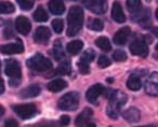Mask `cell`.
<instances>
[{
    "label": "cell",
    "instance_id": "1",
    "mask_svg": "<svg viewBox=\"0 0 158 127\" xmlns=\"http://www.w3.org/2000/svg\"><path fill=\"white\" fill-rule=\"evenodd\" d=\"M67 36L74 37L80 31L84 23V11L80 7L75 6L69 10L67 15Z\"/></svg>",
    "mask_w": 158,
    "mask_h": 127
},
{
    "label": "cell",
    "instance_id": "2",
    "mask_svg": "<svg viewBox=\"0 0 158 127\" xmlns=\"http://www.w3.org/2000/svg\"><path fill=\"white\" fill-rule=\"evenodd\" d=\"M127 95L125 94L121 90H114L112 93L110 97V101H108V105H107V108H106V113L107 115L110 116V118H117L121 111V108L123 106L126 105L127 102Z\"/></svg>",
    "mask_w": 158,
    "mask_h": 127
},
{
    "label": "cell",
    "instance_id": "3",
    "mask_svg": "<svg viewBox=\"0 0 158 127\" xmlns=\"http://www.w3.org/2000/svg\"><path fill=\"white\" fill-rule=\"evenodd\" d=\"M5 72L8 77H10V85L11 86H18L21 82V65L15 59H7L6 60V67Z\"/></svg>",
    "mask_w": 158,
    "mask_h": 127
},
{
    "label": "cell",
    "instance_id": "4",
    "mask_svg": "<svg viewBox=\"0 0 158 127\" xmlns=\"http://www.w3.org/2000/svg\"><path fill=\"white\" fill-rule=\"evenodd\" d=\"M27 66L34 71H38V72H42V71H47L52 67V63L49 58L44 57L42 54L38 53V54L34 55L33 57L26 61Z\"/></svg>",
    "mask_w": 158,
    "mask_h": 127
},
{
    "label": "cell",
    "instance_id": "5",
    "mask_svg": "<svg viewBox=\"0 0 158 127\" xmlns=\"http://www.w3.org/2000/svg\"><path fill=\"white\" fill-rule=\"evenodd\" d=\"M80 96L77 92H70L61 97L59 100V108L64 111H75L78 108Z\"/></svg>",
    "mask_w": 158,
    "mask_h": 127
},
{
    "label": "cell",
    "instance_id": "6",
    "mask_svg": "<svg viewBox=\"0 0 158 127\" xmlns=\"http://www.w3.org/2000/svg\"><path fill=\"white\" fill-rule=\"evenodd\" d=\"M13 111L23 120L31 118L37 113V108L34 103H23V105H16L13 107Z\"/></svg>",
    "mask_w": 158,
    "mask_h": 127
},
{
    "label": "cell",
    "instance_id": "7",
    "mask_svg": "<svg viewBox=\"0 0 158 127\" xmlns=\"http://www.w3.org/2000/svg\"><path fill=\"white\" fill-rule=\"evenodd\" d=\"M145 93L149 96H158V72H152L145 81Z\"/></svg>",
    "mask_w": 158,
    "mask_h": 127
},
{
    "label": "cell",
    "instance_id": "8",
    "mask_svg": "<svg viewBox=\"0 0 158 127\" xmlns=\"http://www.w3.org/2000/svg\"><path fill=\"white\" fill-rule=\"evenodd\" d=\"M130 52L133 55L140 57H146L148 54V48L147 43L142 39H135L130 44Z\"/></svg>",
    "mask_w": 158,
    "mask_h": 127
},
{
    "label": "cell",
    "instance_id": "9",
    "mask_svg": "<svg viewBox=\"0 0 158 127\" xmlns=\"http://www.w3.org/2000/svg\"><path fill=\"white\" fill-rule=\"evenodd\" d=\"M105 93V88L102 84H94L91 87H89V90L86 93V98L89 102L93 103V105H97L98 99L101 96L102 94Z\"/></svg>",
    "mask_w": 158,
    "mask_h": 127
},
{
    "label": "cell",
    "instance_id": "10",
    "mask_svg": "<svg viewBox=\"0 0 158 127\" xmlns=\"http://www.w3.org/2000/svg\"><path fill=\"white\" fill-rule=\"evenodd\" d=\"M0 52L6 55H12V54H20L24 52V45L23 42L18 40L13 43H8L5 45L0 46Z\"/></svg>",
    "mask_w": 158,
    "mask_h": 127
},
{
    "label": "cell",
    "instance_id": "11",
    "mask_svg": "<svg viewBox=\"0 0 158 127\" xmlns=\"http://www.w3.org/2000/svg\"><path fill=\"white\" fill-rule=\"evenodd\" d=\"M51 33L47 27H38L37 30L35 31V35H34V40H35L36 43L39 44H47L50 40Z\"/></svg>",
    "mask_w": 158,
    "mask_h": 127
},
{
    "label": "cell",
    "instance_id": "12",
    "mask_svg": "<svg viewBox=\"0 0 158 127\" xmlns=\"http://www.w3.org/2000/svg\"><path fill=\"white\" fill-rule=\"evenodd\" d=\"M15 28L21 35H28L29 31L31 29V22L28 21V18L25 17V16H19L15 21Z\"/></svg>",
    "mask_w": 158,
    "mask_h": 127
},
{
    "label": "cell",
    "instance_id": "13",
    "mask_svg": "<svg viewBox=\"0 0 158 127\" xmlns=\"http://www.w3.org/2000/svg\"><path fill=\"white\" fill-rule=\"evenodd\" d=\"M93 115V112L91 109L86 108L81 111V113L79 114L76 118V126L77 127H87V125L91 122V117Z\"/></svg>",
    "mask_w": 158,
    "mask_h": 127
},
{
    "label": "cell",
    "instance_id": "14",
    "mask_svg": "<svg viewBox=\"0 0 158 127\" xmlns=\"http://www.w3.org/2000/svg\"><path fill=\"white\" fill-rule=\"evenodd\" d=\"M87 8L95 14H104L107 10V2L106 1H88L86 2Z\"/></svg>",
    "mask_w": 158,
    "mask_h": 127
},
{
    "label": "cell",
    "instance_id": "15",
    "mask_svg": "<svg viewBox=\"0 0 158 127\" xmlns=\"http://www.w3.org/2000/svg\"><path fill=\"white\" fill-rule=\"evenodd\" d=\"M131 30L129 27H123V28L119 29L116 33L114 35V43L117 45H123L127 42L128 38H129Z\"/></svg>",
    "mask_w": 158,
    "mask_h": 127
},
{
    "label": "cell",
    "instance_id": "16",
    "mask_svg": "<svg viewBox=\"0 0 158 127\" xmlns=\"http://www.w3.org/2000/svg\"><path fill=\"white\" fill-rule=\"evenodd\" d=\"M40 94V86L37 84H31V85L25 87L24 90H21L20 96L24 99L27 98H34V97L38 96Z\"/></svg>",
    "mask_w": 158,
    "mask_h": 127
},
{
    "label": "cell",
    "instance_id": "17",
    "mask_svg": "<svg viewBox=\"0 0 158 127\" xmlns=\"http://www.w3.org/2000/svg\"><path fill=\"white\" fill-rule=\"evenodd\" d=\"M112 17L118 24H121L126 21V16L125 13L123 11V8H121L120 3L119 2H114L113 5V9H112Z\"/></svg>",
    "mask_w": 158,
    "mask_h": 127
},
{
    "label": "cell",
    "instance_id": "18",
    "mask_svg": "<svg viewBox=\"0 0 158 127\" xmlns=\"http://www.w3.org/2000/svg\"><path fill=\"white\" fill-rule=\"evenodd\" d=\"M123 116L127 122L135 123V122H138V121H140L141 113H140V111H139V109L132 107V108H129V109L126 110V111L123 113Z\"/></svg>",
    "mask_w": 158,
    "mask_h": 127
},
{
    "label": "cell",
    "instance_id": "19",
    "mask_svg": "<svg viewBox=\"0 0 158 127\" xmlns=\"http://www.w3.org/2000/svg\"><path fill=\"white\" fill-rule=\"evenodd\" d=\"M67 87V83L66 81L62 79H56V80H53L51 81L50 83H48L47 85V88H48L50 92H53V93H57V92H61L63 90L64 88Z\"/></svg>",
    "mask_w": 158,
    "mask_h": 127
},
{
    "label": "cell",
    "instance_id": "20",
    "mask_svg": "<svg viewBox=\"0 0 158 127\" xmlns=\"http://www.w3.org/2000/svg\"><path fill=\"white\" fill-rule=\"evenodd\" d=\"M49 9H50L51 13H53L54 15H61L65 11V5L63 1L53 0V1L49 2Z\"/></svg>",
    "mask_w": 158,
    "mask_h": 127
},
{
    "label": "cell",
    "instance_id": "21",
    "mask_svg": "<svg viewBox=\"0 0 158 127\" xmlns=\"http://www.w3.org/2000/svg\"><path fill=\"white\" fill-rule=\"evenodd\" d=\"M84 48V42L80 40H74V41L69 42L66 46V50L69 54L72 55H77L78 53H80V51Z\"/></svg>",
    "mask_w": 158,
    "mask_h": 127
},
{
    "label": "cell",
    "instance_id": "22",
    "mask_svg": "<svg viewBox=\"0 0 158 127\" xmlns=\"http://www.w3.org/2000/svg\"><path fill=\"white\" fill-rule=\"evenodd\" d=\"M127 6L129 12L131 13V16H133V17L142 11V2L139 0H129V1H127Z\"/></svg>",
    "mask_w": 158,
    "mask_h": 127
},
{
    "label": "cell",
    "instance_id": "23",
    "mask_svg": "<svg viewBox=\"0 0 158 127\" xmlns=\"http://www.w3.org/2000/svg\"><path fill=\"white\" fill-rule=\"evenodd\" d=\"M72 72V67L69 65V61L68 60H64L63 63L55 69L52 72V75H67Z\"/></svg>",
    "mask_w": 158,
    "mask_h": 127
},
{
    "label": "cell",
    "instance_id": "24",
    "mask_svg": "<svg viewBox=\"0 0 158 127\" xmlns=\"http://www.w3.org/2000/svg\"><path fill=\"white\" fill-rule=\"evenodd\" d=\"M53 55H54L55 59L59 61L63 60L65 59V53L63 51V45L61 43V40H56L54 42V45H53Z\"/></svg>",
    "mask_w": 158,
    "mask_h": 127
},
{
    "label": "cell",
    "instance_id": "25",
    "mask_svg": "<svg viewBox=\"0 0 158 127\" xmlns=\"http://www.w3.org/2000/svg\"><path fill=\"white\" fill-rule=\"evenodd\" d=\"M127 86L131 90H139L142 86V81L136 75H132L127 81Z\"/></svg>",
    "mask_w": 158,
    "mask_h": 127
},
{
    "label": "cell",
    "instance_id": "26",
    "mask_svg": "<svg viewBox=\"0 0 158 127\" xmlns=\"http://www.w3.org/2000/svg\"><path fill=\"white\" fill-rule=\"evenodd\" d=\"M33 16H34V20L37 21V22H46V21H48V18H49L48 13H47V11L41 7V6L37 8V10L34 12Z\"/></svg>",
    "mask_w": 158,
    "mask_h": 127
},
{
    "label": "cell",
    "instance_id": "27",
    "mask_svg": "<svg viewBox=\"0 0 158 127\" xmlns=\"http://www.w3.org/2000/svg\"><path fill=\"white\" fill-rule=\"evenodd\" d=\"M95 45L98 48H100L102 51H105V52H108L112 48V45H110V40L107 39L106 37H100L95 40Z\"/></svg>",
    "mask_w": 158,
    "mask_h": 127
},
{
    "label": "cell",
    "instance_id": "28",
    "mask_svg": "<svg viewBox=\"0 0 158 127\" xmlns=\"http://www.w3.org/2000/svg\"><path fill=\"white\" fill-rule=\"evenodd\" d=\"M15 8L13 3L8 1H0V14H10L13 13Z\"/></svg>",
    "mask_w": 158,
    "mask_h": 127
},
{
    "label": "cell",
    "instance_id": "29",
    "mask_svg": "<svg viewBox=\"0 0 158 127\" xmlns=\"http://www.w3.org/2000/svg\"><path fill=\"white\" fill-rule=\"evenodd\" d=\"M103 22L99 18H90L88 23V28L94 31H101L103 29Z\"/></svg>",
    "mask_w": 158,
    "mask_h": 127
},
{
    "label": "cell",
    "instance_id": "30",
    "mask_svg": "<svg viewBox=\"0 0 158 127\" xmlns=\"http://www.w3.org/2000/svg\"><path fill=\"white\" fill-rule=\"evenodd\" d=\"M94 57H95L94 51H92V50H87L86 52H85L84 54L81 55V57H80V60L85 61V63H90L91 61H92L93 59H94Z\"/></svg>",
    "mask_w": 158,
    "mask_h": 127
},
{
    "label": "cell",
    "instance_id": "31",
    "mask_svg": "<svg viewBox=\"0 0 158 127\" xmlns=\"http://www.w3.org/2000/svg\"><path fill=\"white\" fill-rule=\"evenodd\" d=\"M113 58L116 61H125L127 59V54L123 50H116L113 53Z\"/></svg>",
    "mask_w": 158,
    "mask_h": 127
},
{
    "label": "cell",
    "instance_id": "32",
    "mask_svg": "<svg viewBox=\"0 0 158 127\" xmlns=\"http://www.w3.org/2000/svg\"><path fill=\"white\" fill-rule=\"evenodd\" d=\"M18 3L21 9L25 10V11H28L34 7V1H31V0H19Z\"/></svg>",
    "mask_w": 158,
    "mask_h": 127
},
{
    "label": "cell",
    "instance_id": "33",
    "mask_svg": "<svg viewBox=\"0 0 158 127\" xmlns=\"http://www.w3.org/2000/svg\"><path fill=\"white\" fill-rule=\"evenodd\" d=\"M77 65H78V69H79V71H80V73H82V75H88V73L90 72V66H89L88 63L79 60Z\"/></svg>",
    "mask_w": 158,
    "mask_h": 127
},
{
    "label": "cell",
    "instance_id": "34",
    "mask_svg": "<svg viewBox=\"0 0 158 127\" xmlns=\"http://www.w3.org/2000/svg\"><path fill=\"white\" fill-rule=\"evenodd\" d=\"M52 27L54 29V31L56 33H61L63 31V28H64V23L62 20L57 18V20H54L52 22Z\"/></svg>",
    "mask_w": 158,
    "mask_h": 127
},
{
    "label": "cell",
    "instance_id": "35",
    "mask_svg": "<svg viewBox=\"0 0 158 127\" xmlns=\"http://www.w3.org/2000/svg\"><path fill=\"white\" fill-rule=\"evenodd\" d=\"M35 127H61V125L59 122H55V121H44V122H40L37 125H35Z\"/></svg>",
    "mask_w": 158,
    "mask_h": 127
},
{
    "label": "cell",
    "instance_id": "36",
    "mask_svg": "<svg viewBox=\"0 0 158 127\" xmlns=\"http://www.w3.org/2000/svg\"><path fill=\"white\" fill-rule=\"evenodd\" d=\"M98 63H99L100 68H106L110 65V60L105 55H100L99 59H98Z\"/></svg>",
    "mask_w": 158,
    "mask_h": 127
},
{
    "label": "cell",
    "instance_id": "37",
    "mask_svg": "<svg viewBox=\"0 0 158 127\" xmlns=\"http://www.w3.org/2000/svg\"><path fill=\"white\" fill-rule=\"evenodd\" d=\"M3 35H5V37L7 38V39H9V38H11V37H13L14 31H13V28H12L11 24H10V22H8L7 24H6L5 31H3Z\"/></svg>",
    "mask_w": 158,
    "mask_h": 127
},
{
    "label": "cell",
    "instance_id": "38",
    "mask_svg": "<svg viewBox=\"0 0 158 127\" xmlns=\"http://www.w3.org/2000/svg\"><path fill=\"white\" fill-rule=\"evenodd\" d=\"M69 122H70V118H69V116H67V115H63V116H61V118H60V125L61 126H67L68 124H69Z\"/></svg>",
    "mask_w": 158,
    "mask_h": 127
},
{
    "label": "cell",
    "instance_id": "39",
    "mask_svg": "<svg viewBox=\"0 0 158 127\" xmlns=\"http://www.w3.org/2000/svg\"><path fill=\"white\" fill-rule=\"evenodd\" d=\"M5 127H19V124L15 120H13V118H9V120L6 121Z\"/></svg>",
    "mask_w": 158,
    "mask_h": 127
},
{
    "label": "cell",
    "instance_id": "40",
    "mask_svg": "<svg viewBox=\"0 0 158 127\" xmlns=\"http://www.w3.org/2000/svg\"><path fill=\"white\" fill-rule=\"evenodd\" d=\"M5 92V83H3V80L0 78V95L3 94Z\"/></svg>",
    "mask_w": 158,
    "mask_h": 127
},
{
    "label": "cell",
    "instance_id": "41",
    "mask_svg": "<svg viewBox=\"0 0 158 127\" xmlns=\"http://www.w3.org/2000/svg\"><path fill=\"white\" fill-rule=\"evenodd\" d=\"M152 31H153V33L156 36V37L158 38V27H155V28L152 29Z\"/></svg>",
    "mask_w": 158,
    "mask_h": 127
},
{
    "label": "cell",
    "instance_id": "42",
    "mask_svg": "<svg viewBox=\"0 0 158 127\" xmlns=\"http://www.w3.org/2000/svg\"><path fill=\"white\" fill-rule=\"evenodd\" d=\"M87 127H97V126H95V124L93 122H90L88 125H87Z\"/></svg>",
    "mask_w": 158,
    "mask_h": 127
},
{
    "label": "cell",
    "instance_id": "43",
    "mask_svg": "<svg viewBox=\"0 0 158 127\" xmlns=\"http://www.w3.org/2000/svg\"><path fill=\"white\" fill-rule=\"evenodd\" d=\"M141 127H156L155 124H151V125H145V126H141Z\"/></svg>",
    "mask_w": 158,
    "mask_h": 127
},
{
    "label": "cell",
    "instance_id": "44",
    "mask_svg": "<svg viewBox=\"0 0 158 127\" xmlns=\"http://www.w3.org/2000/svg\"><path fill=\"white\" fill-rule=\"evenodd\" d=\"M156 18L158 20V9H157V11H156Z\"/></svg>",
    "mask_w": 158,
    "mask_h": 127
},
{
    "label": "cell",
    "instance_id": "45",
    "mask_svg": "<svg viewBox=\"0 0 158 127\" xmlns=\"http://www.w3.org/2000/svg\"><path fill=\"white\" fill-rule=\"evenodd\" d=\"M1 25H2V20L0 18V26H1Z\"/></svg>",
    "mask_w": 158,
    "mask_h": 127
},
{
    "label": "cell",
    "instance_id": "46",
    "mask_svg": "<svg viewBox=\"0 0 158 127\" xmlns=\"http://www.w3.org/2000/svg\"><path fill=\"white\" fill-rule=\"evenodd\" d=\"M156 50H157V51H158V43H157V44H156Z\"/></svg>",
    "mask_w": 158,
    "mask_h": 127
},
{
    "label": "cell",
    "instance_id": "47",
    "mask_svg": "<svg viewBox=\"0 0 158 127\" xmlns=\"http://www.w3.org/2000/svg\"><path fill=\"white\" fill-rule=\"evenodd\" d=\"M0 68H1V63H0Z\"/></svg>",
    "mask_w": 158,
    "mask_h": 127
}]
</instances>
